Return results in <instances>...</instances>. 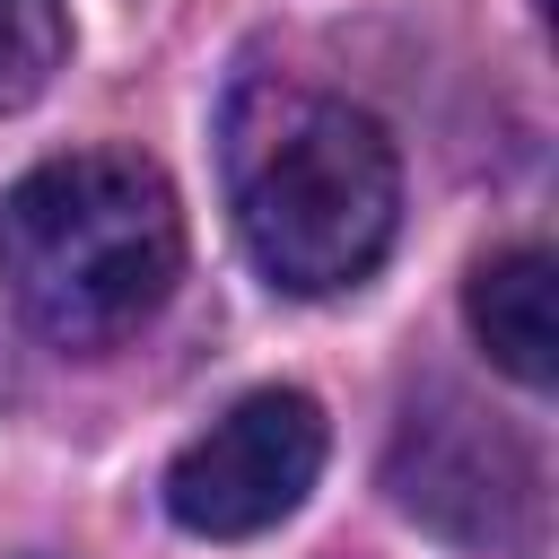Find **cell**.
<instances>
[{
	"label": "cell",
	"instance_id": "1",
	"mask_svg": "<svg viewBox=\"0 0 559 559\" xmlns=\"http://www.w3.org/2000/svg\"><path fill=\"white\" fill-rule=\"evenodd\" d=\"M227 210L253 271L288 297L358 288L402 218V166L376 114L306 79H245L227 96Z\"/></svg>",
	"mask_w": 559,
	"mask_h": 559
},
{
	"label": "cell",
	"instance_id": "2",
	"mask_svg": "<svg viewBox=\"0 0 559 559\" xmlns=\"http://www.w3.org/2000/svg\"><path fill=\"white\" fill-rule=\"evenodd\" d=\"M175 271V192L131 148H70L0 192V288L61 349H105L140 332L166 306Z\"/></svg>",
	"mask_w": 559,
	"mask_h": 559
},
{
	"label": "cell",
	"instance_id": "3",
	"mask_svg": "<svg viewBox=\"0 0 559 559\" xmlns=\"http://www.w3.org/2000/svg\"><path fill=\"white\" fill-rule=\"evenodd\" d=\"M384 480H393L402 515L437 524L445 542H472V550H498V559H524L542 542V463H533V445L507 437L498 419H480L454 393L402 411Z\"/></svg>",
	"mask_w": 559,
	"mask_h": 559
},
{
	"label": "cell",
	"instance_id": "4",
	"mask_svg": "<svg viewBox=\"0 0 559 559\" xmlns=\"http://www.w3.org/2000/svg\"><path fill=\"white\" fill-rule=\"evenodd\" d=\"M314 472H323V411L288 384H262L166 463V515L201 542H245L297 515Z\"/></svg>",
	"mask_w": 559,
	"mask_h": 559
},
{
	"label": "cell",
	"instance_id": "5",
	"mask_svg": "<svg viewBox=\"0 0 559 559\" xmlns=\"http://www.w3.org/2000/svg\"><path fill=\"white\" fill-rule=\"evenodd\" d=\"M559 271H550V253L542 245H507V253H489L480 271H472V288H463V314H472V332H480V349L515 376V384H550L559 376V288H550Z\"/></svg>",
	"mask_w": 559,
	"mask_h": 559
},
{
	"label": "cell",
	"instance_id": "6",
	"mask_svg": "<svg viewBox=\"0 0 559 559\" xmlns=\"http://www.w3.org/2000/svg\"><path fill=\"white\" fill-rule=\"evenodd\" d=\"M61 44H70L61 0H0V114L35 105V96L52 87Z\"/></svg>",
	"mask_w": 559,
	"mask_h": 559
}]
</instances>
